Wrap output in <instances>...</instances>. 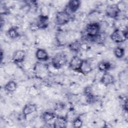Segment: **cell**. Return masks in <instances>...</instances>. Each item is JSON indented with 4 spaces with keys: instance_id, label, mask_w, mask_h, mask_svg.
<instances>
[{
    "instance_id": "obj_1",
    "label": "cell",
    "mask_w": 128,
    "mask_h": 128,
    "mask_svg": "<svg viewBox=\"0 0 128 128\" xmlns=\"http://www.w3.org/2000/svg\"><path fill=\"white\" fill-rule=\"evenodd\" d=\"M34 72L36 78L40 80H44L49 75L48 66L42 62H37L34 66Z\"/></svg>"
},
{
    "instance_id": "obj_2",
    "label": "cell",
    "mask_w": 128,
    "mask_h": 128,
    "mask_svg": "<svg viewBox=\"0 0 128 128\" xmlns=\"http://www.w3.org/2000/svg\"><path fill=\"white\" fill-rule=\"evenodd\" d=\"M100 30V25L98 22H92L88 24L84 30L86 34L84 38L89 40L90 38L98 34L101 32Z\"/></svg>"
},
{
    "instance_id": "obj_3",
    "label": "cell",
    "mask_w": 128,
    "mask_h": 128,
    "mask_svg": "<svg viewBox=\"0 0 128 128\" xmlns=\"http://www.w3.org/2000/svg\"><path fill=\"white\" fill-rule=\"evenodd\" d=\"M67 62V56L64 52L57 53L52 57L51 60L52 66L56 70L62 68L66 64Z\"/></svg>"
},
{
    "instance_id": "obj_4",
    "label": "cell",
    "mask_w": 128,
    "mask_h": 128,
    "mask_svg": "<svg viewBox=\"0 0 128 128\" xmlns=\"http://www.w3.org/2000/svg\"><path fill=\"white\" fill-rule=\"evenodd\" d=\"M71 18L70 14L64 9L56 13L55 16L56 23L58 26H63L68 24Z\"/></svg>"
},
{
    "instance_id": "obj_5",
    "label": "cell",
    "mask_w": 128,
    "mask_h": 128,
    "mask_svg": "<svg viewBox=\"0 0 128 128\" xmlns=\"http://www.w3.org/2000/svg\"><path fill=\"white\" fill-rule=\"evenodd\" d=\"M110 37L113 42L116 43H122L128 39V31L116 29L110 34Z\"/></svg>"
},
{
    "instance_id": "obj_6",
    "label": "cell",
    "mask_w": 128,
    "mask_h": 128,
    "mask_svg": "<svg viewBox=\"0 0 128 128\" xmlns=\"http://www.w3.org/2000/svg\"><path fill=\"white\" fill-rule=\"evenodd\" d=\"M84 60L78 56H74L69 62V68L74 71L80 72Z\"/></svg>"
},
{
    "instance_id": "obj_7",
    "label": "cell",
    "mask_w": 128,
    "mask_h": 128,
    "mask_svg": "<svg viewBox=\"0 0 128 128\" xmlns=\"http://www.w3.org/2000/svg\"><path fill=\"white\" fill-rule=\"evenodd\" d=\"M120 13L116 4L108 5L106 10V15L111 18H116L118 16Z\"/></svg>"
},
{
    "instance_id": "obj_8",
    "label": "cell",
    "mask_w": 128,
    "mask_h": 128,
    "mask_svg": "<svg viewBox=\"0 0 128 128\" xmlns=\"http://www.w3.org/2000/svg\"><path fill=\"white\" fill-rule=\"evenodd\" d=\"M81 2L78 0H70L66 8V10L70 14H73L76 12L80 6Z\"/></svg>"
},
{
    "instance_id": "obj_9",
    "label": "cell",
    "mask_w": 128,
    "mask_h": 128,
    "mask_svg": "<svg viewBox=\"0 0 128 128\" xmlns=\"http://www.w3.org/2000/svg\"><path fill=\"white\" fill-rule=\"evenodd\" d=\"M68 120L66 117L56 116L54 118L53 125L54 128H64L66 127Z\"/></svg>"
},
{
    "instance_id": "obj_10",
    "label": "cell",
    "mask_w": 128,
    "mask_h": 128,
    "mask_svg": "<svg viewBox=\"0 0 128 128\" xmlns=\"http://www.w3.org/2000/svg\"><path fill=\"white\" fill-rule=\"evenodd\" d=\"M37 106L35 104H26L22 109V114L26 118V116L37 110Z\"/></svg>"
},
{
    "instance_id": "obj_11",
    "label": "cell",
    "mask_w": 128,
    "mask_h": 128,
    "mask_svg": "<svg viewBox=\"0 0 128 128\" xmlns=\"http://www.w3.org/2000/svg\"><path fill=\"white\" fill-rule=\"evenodd\" d=\"M100 82L103 84L107 86L114 84V78L112 74L106 72L104 73L100 78Z\"/></svg>"
},
{
    "instance_id": "obj_12",
    "label": "cell",
    "mask_w": 128,
    "mask_h": 128,
    "mask_svg": "<svg viewBox=\"0 0 128 128\" xmlns=\"http://www.w3.org/2000/svg\"><path fill=\"white\" fill-rule=\"evenodd\" d=\"M26 58V52L24 50H20L16 51L13 54L12 60L15 63L22 62Z\"/></svg>"
},
{
    "instance_id": "obj_13",
    "label": "cell",
    "mask_w": 128,
    "mask_h": 128,
    "mask_svg": "<svg viewBox=\"0 0 128 128\" xmlns=\"http://www.w3.org/2000/svg\"><path fill=\"white\" fill-rule=\"evenodd\" d=\"M48 16L43 14L40 15L38 18L36 24L39 29H44L48 26Z\"/></svg>"
},
{
    "instance_id": "obj_14",
    "label": "cell",
    "mask_w": 128,
    "mask_h": 128,
    "mask_svg": "<svg viewBox=\"0 0 128 128\" xmlns=\"http://www.w3.org/2000/svg\"><path fill=\"white\" fill-rule=\"evenodd\" d=\"M36 58L40 61L46 62L49 59V56L45 50L38 48L36 52Z\"/></svg>"
},
{
    "instance_id": "obj_15",
    "label": "cell",
    "mask_w": 128,
    "mask_h": 128,
    "mask_svg": "<svg viewBox=\"0 0 128 128\" xmlns=\"http://www.w3.org/2000/svg\"><path fill=\"white\" fill-rule=\"evenodd\" d=\"M56 116V115L54 113L49 111H46L42 113L40 116V118L44 122L48 123L54 120Z\"/></svg>"
},
{
    "instance_id": "obj_16",
    "label": "cell",
    "mask_w": 128,
    "mask_h": 128,
    "mask_svg": "<svg viewBox=\"0 0 128 128\" xmlns=\"http://www.w3.org/2000/svg\"><path fill=\"white\" fill-rule=\"evenodd\" d=\"M18 84L14 80H10L4 85V89L7 92H12L16 90Z\"/></svg>"
},
{
    "instance_id": "obj_17",
    "label": "cell",
    "mask_w": 128,
    "mask_h": 128,
    "mask_svg": "<svg viewBox=\"0 0 128 128\" xmlns=\"http://www.w3.org/2000/svg\"><path fill=\"white\" fill-rule=\"evenodd\" d=\"M112 67V64L107 61H102L98 64V68L100 71L102 72H106Z\"/></svg>"
},
{
    "instance_id": "obj_18",
    "label": "cell",
    "mask_w": 128,
    "mask_h": 128,
    "mask_svg": "<svg viewBox=\"0 0 128 128\" xmlns=\"http://www.w3.org/2000/svg\"><path fill=\"white\" fill-rule=\"evenodd\" d=\"M68 48L71 51L78 52L82 48V44L80 41L77 40L69 44Z\"/></svg>"
},
{
    "instance_id": "obj_19",
    "label": "cell",
    "mask_w": 128,
    "mask_h": 128,
    "mask_svg": "<svg viewBox=\"0 0 128 128\" xmlns=\"http://www.w3.org/2000/svg\"><path fill=\"white\" fill-rule=\"evenodd\" d=\"M92 70V67L90 63L87 60H84L80 72L84 74H86L90 72Z\"/></svg>"
},
{
    "instance_id": "obj_20",
    "label": "cell",
    "mask_w": 128,
    "mask_h": 128,
    "mask_svg": "<svg viewBox=\"0 0 128 128\" xmlns=\"http://www.w3.org/2000/svg\"><path fill=\"white\" fill-rule=\"evenodd\" d=\"M7 33L8 36L12 39L16 38L20 36V34L16 27H11L8 30Z\"/></svg>"
},
{
    "instance_id": "obj_21",
    "label": "cell",
    "mask_w": 128,
    "mask_h": 128,
    "mask_svg": "<svg viewBox=\"0 0 128 128\" xmlns=\"http://www.w3.org/2000/svg\"><path fill=\"white\" fill-rule=\"evenodd\" d=\"M124 49L121 47H117L115 48L114 50V53L115 56L118 58H122L124 55Z\"/></svg>"
},
{
    "instance_id": "obj_22",
    "label": "cell",
    "mask_w": 128,
    "mask_h": 128,
    "mask_svg": "<svg viewBox=\"0 0 128 128\" xmlns=\"http://www.w3.org/2000/svg\"><path fill=\"white\" fill-rule=\"evenodd\" d=\"M85 96L86 100V102L88 104H93L96 102V97L92 93L87 94Z\"/></svg>"
},
{
    "instance_id": "obj_23",
    "label": "cell",
    "mask_w": 128,
    "mask_h": 128,
    "mask_svg": "<svg viewBox=\"0 0 128 128\" xmlns=\"http://www.w3.org/2000/svg\"><path fill=\"white\" fill-rule=\"evenodd\" d=\"M72 125L74 128H81L82 126V121L80 118L77 117L74 118V120L72 121Z\"/></svg>"
},
{
    "instance_id": "obj_24",
    "label": "cell",
    "mask_w": 128,
    "mask_h": 128,
    "mask_svg": "<svg viewBox=\"0 0 128 128\" xmlns=\"http://www.w3.org/2000/svg\"><path fill=\"white\" fill-rule=\"evenodd\" d=\"M116 4L120 12H124L126 9V4L124 1H120Z\"/></svg>"
},
{
    "instance_id": "obj_25",
    "label": "cell",
    "mask_w": 128,
    "mask_h": 128,
    "mask_svg": "<svg viewBox=\"0 0 128 128\" xmlns=\"http://www.w3.org/2000/svg\"><path fill=\"white\" fill-rule=\"evenodd\" d=\"M66 107V104L62 102H58L55 104L54 108L57 111H61L64 109Z\"/></svg>"
},
{
    "instance_id": "obj_26",
    "label": "cell",
    "mask_w": 128,
    "mask_h": 128,
    "mask_svg": "<svg viewBox=\"0 0 128 128\" xmlns=\"http://www.w3.org/2000/svg\"><path fill=\"white\" fill-rule=\"evenodd\" d=\"M84 96H86L87 94H90L91 93H92V88L90 86H88L84 88Z\"/></svg>"
},
{
    "instance_id": "obj_27",
    "label": "cell",
    "mask_w": 128,
    "mask_h": 128,
    "mask_svg": "<svg viewBox=\"0 0 128 128\" xmlns=\"http://www.w3.org/2000/svg\"><path fill=\"white\" fill-rule=\"evenodd\" d=\"M124 110H125L126 112L128 111V102H127V99H126L125 102H124Z\"/></svg>"
}]
</instances>
